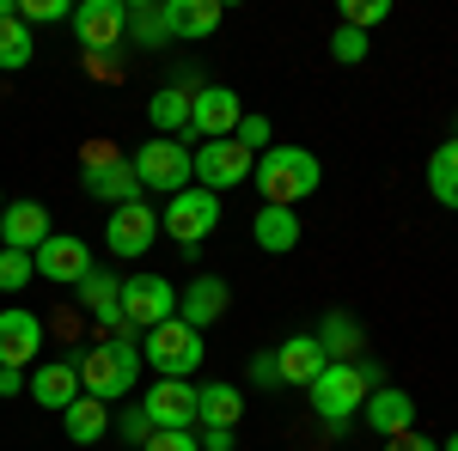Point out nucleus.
I'll return each mask as SVG.
<instances>
[{"label":"nucleus","instance_id":"obj_23","mask_svg":"<svg viewBox=\"0 0 458 451\" xmlns=\"http://www.w3.org/2000/svg\"><path fill=\"white\" fill-rule=\"evenodd\" d=\"M239 415H245V390L226 379H214L196 390V427H239Z\"/></svg>","mask_w":458,"mask_h":451},{"label":"nucleus","instance_id":"obj_8","mask_svg":"<svg viewBox=\"0 0 458 451\" xmlns=\"http://www.w3.org/2000/svg\"><path fill=\"white\" fill-rule=\"evenodd\" d=\"M239 116H245V104H239L233 86H196V92H190V129L177 140L196 153V140H226L239 129Z\"/></svg>","mask_w":458,"mask_h":451},{"label":"nucleus","instance_id":"obj_14","mask_svg":"<svg viewBox=\"0 0 458 451\" xmlns=\"http://www.w3.org/2000/svg\"><path fill=\"white\" fill-rule=\"evenodd\" d=\"M159 238V213L147 208V202H123V208H110L105 220V244L110 256H147V244Z\"/></svg>","mask_w":458,"mask_h":451},{"label":"nucleus","instance_id":"obj_17","mask_svg":"<svg viewBox=\"0 0 458 451\" xmlns=\"http://www.w3.org/2000/svg\"><path fill=\"white\" fill-rule=\"evenodd\" d=\"M37 347H43V317L25 312V305H6L0 312V366H31Z\"/></svg>","mask_w":458,"mask_h":451},{"label":"nucleus","instance_id":"obj_28","mask_svg":"<svg viewBox=\"0 0 458 451\" xmlns=\"http://www.w3.org/2000/svg\"><path fill=\"white\" fill-rule=\"evenodd\" d=\"M123 43H135V49L172 43V31H165V6H159V0H135V6H129V37H123Z\"/></svg>","mask_w":458,"mask_h":451},{"label":"nucleus","instance_id":"obj_42","mask_svg":"<svg viewBox=\"0 0 458 451\" xmlns=\"http://www.w3.org/2000/svg\"><path fill=\"white\" fill-rule=\"evenodd\" d=\"M25 390V372L19 366H0V397H19Z\"/></svg>","mask_w":458,"mask_h":451},{"label":"nucleus","instance_id":"obj_26","mask_svg":"<svg viewBox=\"0 0 458 451\" xmlns=\"http://www.w3.org/2000/svg\"><path fill=\"white\" fill-rule=\"evenodd\" d=\"M147 122H153V135L177 140L190 129V92L183 86H165V92H153V104H147Z\"/></svg>","mask_w":458,"mask_h":451},{"label":"nucleus","instance_id":"obj_40","mask_svg":"<svg viewBox=\"0 0 458 451\" xmlns=\"http://www.w3.org/2000/svg\"><path fill=\"white\" fill-rule=\"evenodd\" d=\"M86 73H105V79H116L123 73V55L110 49V55H86Z\"/></svg>","mask_w":458,"mask_h":451},{"label":"nucleus","instance_id":"obj_33","mask_svg":"<svg viewBox=\"0 0 458 451\" xmlns=\"http://www.w3.org/2000/svg\"><path fill=\"white\" fill-rule=\"evenodd\" d=\"M25 25H55V19H73L68 0H25V6H13Z\"/></svg>","mask_w":458,"mask_h":451},{"label":"nucleus","instance_id":"obj_45","mask_svg":"<svg viewBox=\"0 0 458 451\" xmlns=\"http://www.w3.org/2000/svg\"><path fill=\"white\" fill-rule=\"evenodd\" d=\"M0 213H6V202H0Z\"/></svg>","mask_w":458,"mask_h":451},{"label":"nucleus","instance_id":"obj_11","mask_svg":"<svg viewBox=\"0 0 458 451\" xmlns=\"http://www.w3.org/2000/svg\"><path fill=\"white\" fill-rule=\"evenodd\" d=\"M73 31H80V49L86 55H110L129 37V6L123 0H80L73 6Z\"/></svg>","mask_w":458,"mask_h":451},{"label":"nucleus","instance_id":"obj_13","mask_svg":"<svg viewBox=\"0 0 458 451\" xmlns=\"http://www.w3.org/2000/svg\"><path fill=\"white\" fill-rule=\"evenodd\" d=\"M31 263L49 287H80V280L92 275V244L73 238V232H55L43 250H31Z\"/></svg>","mask_w":458,"mask_h":451},{"label":"nucleus","instance_id":"obj_6","mask_svg":"<svg viewBox=\"0 0 458 451\" xmlns=\"http://www.w3.org/2000/svg\"><path fill=\"white\" fill-rule=\"evenodd\" d=\"M202 354H208V342H202L190 323H177V317H165L159 330L141 336V360L159 372V379H190V372L202 366Z\"/></svg>","mask_w":458,"mask_h":451},{"label":"nucleus","instance_id":"obj_3","mask_svg":"<svg viewBox=\"0 0 458 451\" xmlns=\"http://www.w3.org/2000/svg\"><path fill=\"white\" fill-rule=\"evenodd\" d=\"M80 189L98 196V202H110V208L141 202V177H135V165H129L110 140H86V146H80Z\"/></svg>","mask_w":458,"mask_h":451},{"label":"nucleus","instance_id":"obj_1","mask_svg":"<svg viewBox=\"0 0 458 451\" xmlns=\"http://www.w3.org/2000/svg\"><path fill=\"white\" fill-rule=\"evenodd\" d=\"M135 379H141V330L98 336V342L80 354V390H86V397H98V403L129 397Z\"/></svg>","mask_w":458,"mask_h":451},{"label":"nucleus","instance_id":"obj_43","mask_svg":"<svg viewBox=\"0 0 458 451\" xmlns=\"http://www.w3.org/2000/svg\"><path fill=\"white\" fill-rule=\"evenodd\" d=\"M0 19H13V0H0Z\"/></svg>","mask_w":458,"mask_h":451},{"label":"nucleus","instance_id":"obj_10","mask_svg":"<svg viewBox=\"0 0 458 451\" xmlns=\"http://www.w3.org/2000/svg\"><path fill=\"white\" fill-rule=\"evenodd\" d=\"M165 317H177V287L165 275H129L123 280V323L129 330H159Z\"/></svg>","mask_w":458,"mask_h":451},{"label":"nucleus","instance_id":"obj_21","mask_svg":"<svg viewBox=\"0 0 458 451\" xmlns=\"http://www.w3.org/2000/svg\"><path fill=\"white\" fill-rule=\"evenodd\" d=\"M165 6V31L183 37V43H202V37L220 31V19H226V6L220 0H159Z\"/></svg>","mask_w":458,"mask_h":451},{"label":"nucleus","instance_id":"obj_34","mask_svg":"<svg viewBox=\"0 0 458 451\" xmlns=\"http://www.w3.org/2000/svg\"><path fill=\"white\" fill-rule=\"evenodd\" d=\"M330 55H336L343 68L367 62V37H360V31H349V25H336V37H330Z\"/></svg>","mask_w":458,"mask_h":451},{"label":"nucleus","instance_id":"obj_2","mask_svg":"<svg viewBox=\"0 0 458 451\" xmlns=\"http://www.w3.org/2000/svg\"><path fill=\"white\" fill-rule=\"evenodd\" d=\"M250 183H257L263 208H300L306 196H318L324 165H318V153H306V146H269V153H257Z\"/></svg>","mask_w":458,"mask_h":451},{"label":"nucleus","instance_id":"obj_20","mask_svg":"<svg viewBox=\"0 0 458 451\" xmlns=\"http://www.w3.org/2000/svg\"><path fill=\"white\" fill-rule=\"evenodd\" d=\"M276 366H282L287 390H312V379L330 366V354L318 347V336H287V342L276 347Z\"/></svg>","mask_w":458,"mask_h":451},{"label":"nucleus","instance_id":"obj_16","mask_svg":"<svg viewBox=\"0 0 458 451\" xmlns=\"http://www.w3.org/2000/svg\"><path fill=\"white\" fill-rule=\"evenodd\" d=\"M226 305H233V287H226L220 275H196L183 293H177V323H190V330L202 336L208 323L226 317Z\"/></svg>","mask_w":458,"mask_h":451},{"label":"nucleus","instance_id":"obj_37","mask_svg":"<svg viewBox=\"0 0 458 451\" xmlns=\"http://www.w3.org/2000/svg\"><path fill=\"white\" fill-rule=\"evenodd\" d=\"M250 384H257V390H276V384H282V366H276V354H257V360H250Z\"/></svg>","mask_w":458,"mask_h":451},{"label":"nucleus","instance_id":"obj_22","mask_svg":"<svg viewBox=\"0 0 458 451\" xmlns=\"http://www.w3.org/2000/svg\"><path fill=\"white\" fill-rule=\"evenodd\" d=\"M80 305L98 317V330H116V336L129 330L123 323V280L110 275V269H92V275L80 280Z\"/></svg>","mask_w":458,"mask_h":451},{"label":"nucleus","instance_id":"obj_36","mask_svg":"<svg viewBox=\"0 0 458 451\" xmlns=\"http://www.w3.org/2000/svg\"><path fill=\"white\" fill-rule=\"evenodd\" d=\"M116 433H123L129 446H147V439H153V421H147V409H123V415H116Z\"/></svg>","mask_w":458,"mask_h":451},{"label":"nucleus","instance_id":"obj_19","mask_svg":"<svg viewBox=\"0 0 458 451\" xmlns=\"http://www.w3.org/2000/svg\"><path fill=\"white\" fill-rule=\"evenodd\" d=\"M360 415H367V427H373L379 439L416 433V397H410V390H397V384H386V390H367Z\"/></svg>","mask_w":458,"mask_h":451},{"label":"nucleus","instance_id":"obj_29","mask_svg":"<svg viewBox=\"0 0 458 451\" xmlns=\"http://www.w3.org/2000/svg\"><path fill=\"white\" fill-rule=\"evenodd\" d=\"M428 189H434V202H440V208L458 213V135L428 159Z\"/></svg>","mask_w":458,"mask_h":451},{"label":"nucleus","instance_id":"obj_38","mask_svg":"<svg viewBox=\"0 0 458 451\" xmlns=\"http://www.w3.org/2000/svg\"><path fill=\"white\" fill-rule=\"evenodd\" d=\"M141 451H202V446H196V433H153Z\"/></svg>","mask_w":458,"mask_h":451},{"label":"nucleus","instance_id":"obj_44","mask_svg":"<svg viewBox=\"0 0 458 451\" xmlns=\"http://www.w3.org/2000/svg\"><path fill=\"white\" fill-rule=\"evenodd\" d=\"M440 451H458V433H453V439H446V446H440Z\"/></svg>","mask_w":458,"mask_h":451},{"label":"nucleus","instance_id":"obj_30","mask_svg":"<svg viewBox=\"0 0 458 451\" xmlns=\"http://www.w3.org/2000/svg\"><path fill=\"white\" fill-rule=\"evenodd\" d=\"M31 55H37V43H31V25L13 13V19H0V73H19V68H31Z\"/></svg>","mask_w":458,"mask_h":451},{"label":"nucleus","instance_id":"obj_41","mask_svg":"<svg viewBox=\"0 0 458 451\" xmlns=\"http://www.w3.org/2000/svg\"><path fill=\"white\" fill-rule=\"evenodd\" d=\"M386 451H440V446L422 439V433H397V439H386Z\"/></svg>","mask_w":458,"mask_h":451},{"label":"nucleus","instance_id":"obj_15","mask_svg":"<svg viewBox=\"0 0 458 451\" xmlns=\"http://www.w3.org/2000/svg\"><path fill=\"white\" fill-rule=\"evenodd\" d=\"M25 390H31L37 409H55V415H68L73 403L86 397V390H80V354H68V360H49V366H37L31 379H25Z\"/></svg>","mask_w":458,"mask_h":451},{"label":"nucleus","instance_id":"obj_4","mask_svg":"<svg viewBox=\"0 0 458 451\" xmlns=\"http://www.w3.org/2000/svg\"><path fill=\"white\" fill-rule=\"evenodd\" d=\"M312 415L330 427V433H343L354 415H360V403H367V379H360V366L354 360H330L324 372L312 379Z\"/></svg>","mask_w":458,"mask_h":451},{"label":"nucleus","instance_id":"obj_27","mask_svg":"<svg viewBox=\"0 0 458 451\" xmlns=\"http://www.w3.org/2000/svg\"><path fill=\"white\" fill-rule=\"evenodd\" d=\"M62 427H68L73 446L92 451V439H105V433H110V403H98V397H80L68 415H62Z\"/></svg>","mask_w":458,"mask_h":451},{"label":"nucleus","instance_id":"obj_9","mask_svg":"<svg viewBox=\"0 0 458 451\" xmlns=\"http://www.w3.org/2000/svg\"><path fill=\"white\" fill-rule=\"evenodd\" d=\"M250 171H257V153H245L233 135H226V140H202V146H196V189L226 196V189H239Z\"/></svg>","mask_w":458,"mask_h":451},{"label":"nucleus","instance_id":"obj_7","mask_svg":"<svg viewBox=\"0 0 458 451\" xmlns=\"http://www.w3.org/2000/svg\"><path fill=\"white\" fill-rule=\"evenodd\" d=\"M214 226H220V196L214 189H196V183L183 196H172L165 213H159V232H172V244L190 250V256H196V244L214 238Z\"/></svg>","mask_w":458,"mask_h":451},{"label":"nucleus","instance_id":"obj_18","mask_svg":"<svg viewBox=\"0 0 458 451\" xmlns=\"http://www.w3.org/2000/svg\"><path fill=\"white\" fill-rule=\"evenodd\" d=\"M55 238L49 232V208L43 202H6V213H0V250H43V244Z\"/></svg>","mask_w":458,"mask_h":451},{"label":"nucleus","instance_id":"obj_24","mask_svg":"<svg viewBox=\"0 0 458 451\" xmlns=\"http://www.w3.org/2000/svg\"><path fill=\"white\" fill-rule=\"evenodd\" d=\"M250 238H257V250H269V256H287L300 244V208H257Z\"/></svg>","mask_w":458,"mask_h":451},{"label":"nucleus","instance_id":"obj_5","mask_svg":"<svg viewBox=\"0 0 458 451\" xmlns=\"http://www.w3.org/2000/svg\"><path fill=\"white\" fill-rule=\"evenodd\" d=\"M129 165L141 177V196H183L196 183V153L183 140H165V135H153Z\"/></svg>","mask_w":458,"mask_h":451},{"label":"nucleus","instance_id":"obj_32","mask_svg":"<svg viewBox=\"0 0 458 451\" xmlns=\"http://www.w3.org/2000/svg\"><path fill=\"white\" fill-rule=\"evenodd\" d=\"M379 19H391V6L386 0H343V25H349V31H373V25H379Z\"/></svg>","mask_w":458,"mask_h":451},{"label":"nucleus","instance_id":"obj_25","mask_svg":"<svg viewBox=\"0 0 458 451\" xmlns=\"http://www.w3.org/2000/svg\"><path fill=\"white\" fill-rule=\"evenodd\" d=\"M312 336L330 360H360V342H367V336H360V317H349V312H330Z\"/></svg>","mask_w":458,"mask_h":451},{"label":"nucleus","instance_id":"obj_12","mask_svg":"<svg viewBox=\"0 0 458 451\" xmlns=\"http://www.w3.org/2000/svg\"><path fill=\"white\" fill-rule=\"evenodd\" d=\"M141 409L153 421V433H196V384L190 379H153Z\"/></svg>","mask_w":458,"mask_h":451},{"label":"nucleus","instance_id":"obj_35","mask_svg":"<svg viewBox=\"0 0 458 451\" xmlns=\"http://www.w3.org/2000/svg\"><path fill=\"white\" fill-rule=\"evenodd\" d=\"M233 140H239L245 153H269V116H239Z\"/></svg>","mask_w":458,"mask_h":451},{"label":"nucleus","instance_id":"obj_31","mask_svg":"<svg viewBox=\"0 0 458 451\" xmlns=\"http://www.w3.org/2000/svg\"><path fill=\"white\" fill-rule=\"evenodd\" d=\"M37 280V263L25 250H0V293H25Z\"/></svg>","mask_w":458,"mask_h":451},{"label":"nucleus","instance_id":"obj_39","mask_svg":"<svg viewBox=\"0 0 458 451\" xmlns=\"http://www.w3.org/2000/svg\"><path fill=\"white\" fill-rule=\"evenodd\" d=\"M233 439H239L233 427H202V439H196V446H202V451H233Z\"/></svg>","mask_w":458,"mask_h":451}]
</instances>
